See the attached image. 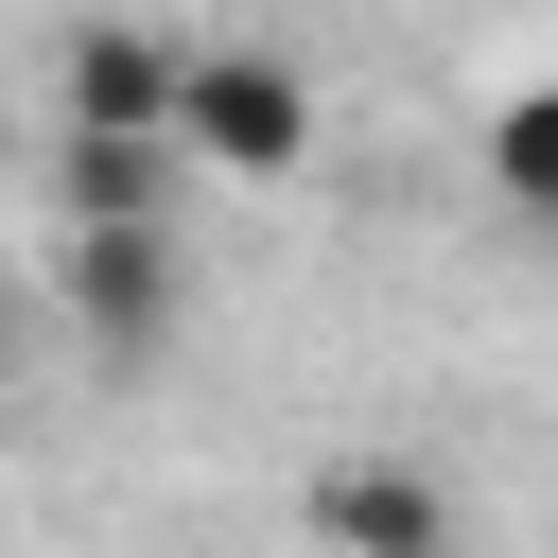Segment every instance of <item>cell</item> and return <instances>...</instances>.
Instances as JSON below:
<instances>
[{
	"instance_id": "1",
	"label": "cell",
	"mask_w": 558,
	"mask_h": 558,
	"mask_svg": "<svg viewBox=\"0 0 558 558\" xmlns=\"http://www.w3.org/2000/svg\"><path fill=\"white\" fill-rule=\"evenodd\" d=\"M174 140H192L209 174H296V157H314V87H296L279 52H192Z\"/></svg>"
},
{
	"instance_id": "2",
	"label": "cell",
	"mask_w": 558,
	"mask_h": 558,
	"mask_svg": "<svg viewBox=\"0 0 558 558\" xmlns=\"http://www.w3.org/2000/svg\"><path fill=\"white\" fill-rule=\"evenodd\" d=\"M174 105H192V52L174 35H140V17H87L70 35V140H174Z\"/></svg>"
},
{
	"instance_id": "3",
	"label": "cell",
	"mask_w": 558,
	"mask_h": 558,
	"mask_svg": "<svg viewBox=\"0 0 558 558\" xmlns=\"http://www.w3.org/2000/svg\"><path fill=\"white\" fill-rule=\"evenodd\" d=\"M296 506H314V541H331V558H453V488H436V471H401V453H331Z\"/></svg>"
},
{
	"instance_id": "4",
	"label": "cell",
	"mask_w": 558,
	"mask_h": 558,
	"mask_svg": "<svg viewBox=\"0 0 558 558\" xmlns=\"http://www.w3.org/2000/svg\"><path fill=\"white\" fill-rule=\"evenodd\" d=\"M70 314H87V349H157V314H174V227H70Z\"/></svg>"
},
{
	"instance_id": "5",
	"label": "cell",
	"mask_w": 558,
	"mask_h": 558,
	"mask_svg": "<svg viewBox=\"0 0 558 558\" xmlns=\"http://www.w3.org/2000/svg\"><path fill=\"white\" fill-rule=\"evenodd\" d=\"M52 192H70V227H174V140H70Z\"/></svg>"
},
{
	"instance_id": "6",
	"label": "cell",
	"mask_w": 558,
	"mask_h": 558,
	"mask_svg": "<svg viewBox=\"0 0 558 558\" xmlns=\"http://www.w3.org/2000/svg\"><path fill=\"white\" fill-rule=\"evenodd\" d=\"M488 174H506L523 209H558V87H523V105L488 122Z\"/></svg>"
}]
</instances>
